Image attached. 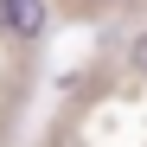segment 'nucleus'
Here are the masks:
<instances>
[{
  "label": "nucleus",
  "instance_id": "nucleus-1",
  "mask_svg": "<svg viewBox=\"0 0 147 147\" xmlns=\"http://www.w3.org/2000/svg\"><path fill=\"white\" fill-rule=\"evenodd\" d=\"M0 26L13 38H38L45 32V0H0Z\"/></svg>",
  "mask_w": 147,
  "mask_h": 147
},
{
  "label": "nucleus",
  "instance_id": "nucleus-2",
  "mask_svg": "<svg viewBox=\"0 0 147 147\" xmlns=\"http://www.w3.org/2000/svg\"><path fill=\"white\" fill-rule=\"evenodd\" d=\"M128 58H134V64H141V70H147V32H141V38H134V45H128Z\"/></svg>",
  "mask_w": 147,
  "mask_h": 147
}]
</instances>
